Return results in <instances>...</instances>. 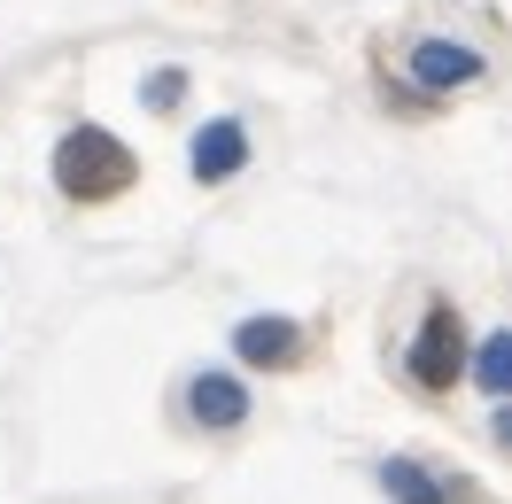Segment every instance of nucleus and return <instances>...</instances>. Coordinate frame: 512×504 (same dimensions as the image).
Segmentation results:
<instances>
[{"mask_svg": "<svg viewBox=\"0 0 512 504\" xmlns=\"http://www.w3.org/2000/svg\"><path fill=\"white\" fill-rule=\"evenodd\" d=\"M412 78H419V86H474L481 55L466 47V39H419V47H412Z\"/></svg>", "mask_w": 512, "mask_h": 504, "instance_id": "nucleus-3", "label": "nucleus"}, {"mask_svg": "<svg viewBox=\"0 0 512 504\" xmlns=\"http://www.w3.org/2000/svg\"><path fill=\"white\" fill-rule=\"evenodd\" d=\"M458 373H466V334H458V311L435 303L427 326H419V342H412V380L419 388H450Z\"/></svg>", "mask_w": 512, "mask_h": 504, "instance_id": "nucleus-2", "label": "nucleus"}, {"mask_svg": "<svg viewBox=\"0 0 512 504\" xmlns=\"http://www.w3.org/2000/svg\"><path fill=\"white\" fill-rule=\"evenodd\" d=\"M295 342H303V334H295L288 318H241V326H233V349H241L249 365H288Z\"/></svg>", "mask_w": 512, "mask_h": 504, "instance_id": "nucleus-6", "label": "nucleus"}, {"mask_svg": "<svg viewBox=\"0 0 512 504\" xmlns=\"http://www.w3.org/2000/svg\"><path fill=\"white\" fill-rule=\"evenodd\" d=\"M241 163H249V132L233 125V117L202 125V140H194V179H233Z\"/></svg>", "mask_w": 512, "mask_h": 504, "instance_id": "nucleus-5", "label": "nucleus"}, {"mask_svg": "<svg viewBox=\"0 0 512 504\" xmlns=\"http://www.w3.org/2000/svg\"><path fill=\"white\" fill-rule=\"evenodd\" d=\"M55 179H63V194L101 202V194H117V187L132 179V156H125V140H109V132L78 125L63 148H55Z\"/></svg>", "mask_w": 512, "mask_h": 504, "instance_id": "nucleus-1", "label": "nucleus"}, {"mask_svg": "<svg viewBox=\"0 0 512 504\" xmlns=\"http://www.w3.org/2000/svg\"><path fill=\"white\" fill-rule=\"evenodd\" d=\"M187 404H194V419H202L210 435H225V427H241V419H249V388H241V380H225V373H202Z\"/></svg>", "mask_w": 512, "mask_h": 504, "instance_id": "nucleus-4", "label": "nucleus"}, {"mask_svg": "<svg viewBox=\"0 0 512 504\" xmlns=\"http://www.w3.org/2000/svg\"><path fill=\"white\" fill-rule=\"evenodd\" d=\"M474 380L489 388V396H505V388H512V334H489V342H481Z\"/></svg>", "mask_w": 512, "mask_h": 504, "instance_id": "nucleus-8", "label": "nucleus"}, {"mask_svg": "<svg viewBox=\"0 0 512 504\" xmlns=\"http://www.w3.org/2000/svg\"><path fill=\"white\" fill-rule=\"evenodd\" d=\"M381 489H388L396 504H443V489H435L412 458H388V466H381Z\"/></svg>", "mask_w": 512, "mask_h": 504, "instance_id": "nucleus-7", "label": "nucleus"}]
</instances>
